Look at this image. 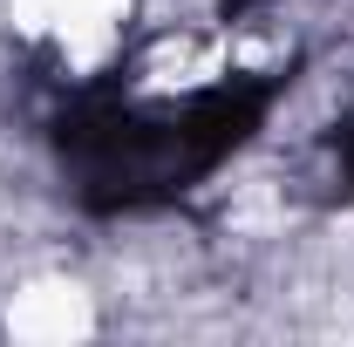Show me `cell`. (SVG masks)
<instances>
[{
  "label": "cell",
  "instance_id": "obj_2",
  "mask_svg": "<svg viewBox=\"0 0 354 347\" xmlns=\"http://www.w3.org/2000/svg\"><path fill=\"white\" fill-rule=\"evenodd\" d=\"M14 14H21V28H35V35L55 28L75 55H95L109 41V21L123 14V0H14Z\"/></svg>",
  "mask_w": 354,
  "mask_h": 347
},
{
  "label": "cell",
  "instance_id": "obj_1",
  "mask_svg": "<svg viewBox=\"0 0 354 347\" xmlns=\"http://www.w3.org/2000/svg\"><path fill=\"white\" fill-rule=\"evenodd\" d=\"M88 327H95L88 293L68 286V279H41V286H28L21 300L7 306V334L35 341V347H68V341H82Z\"/></svg>",
  "mask_w": 354,
  "mask_h": 347
}]
</instances>
